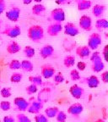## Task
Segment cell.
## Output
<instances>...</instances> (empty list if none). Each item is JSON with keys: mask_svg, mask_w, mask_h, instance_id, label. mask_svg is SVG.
Returning a JSON list of instances; mask_svg holds the SVG:
<instances>
[{"mask_svg": "<svg viewBox=\"0 0 108 122\" xmlns=\"http://www.w3.org/2000/svg\"><path fill=\"white\" fill-rule=\"evenodd\" d=\"M29 39L32 42H38L44 38V29L42 25H30L27 31Z\"/></svg>", "mask_w": 108, "mask_h": 122, "instance_id": "1", "label": "cell"}, {"mask_svg": "<svg viewBox=\"0 0 108 122\" xmlns=\"http://www.w3.org/2000/svg\"><path fill=\"white\" fill-rule=\"evenodd\" d=\"M101 43H102V38L99 33L95 32L89 35L87 41V46L90 50L95 51L99 48V46L101 45Z\"/></svg>", "mask_w": 108, "mask_h": 122, "instance_id": "2", "label": "cell"}, {"mask_svg": "<svg viewBox=\"0 0 108 122\" xmlns=\"http://www.w3.org/2000/svg\"><path fill=\"white\" fill-rule=\"evenodd\" d=\"M50 19L54 22L62 23L65 20V13L62 8H56L52 10L50 14Z\"/></svg>", "mask_w": 108, "mask_h": 122, "instance_id": "3", "label": "cell"}, {"mask_svg": "<svg viewBox=\"0 0 108 122\" xmlns=\"http://www.w3.org/2000/svg\"><path fill=\"white\" fill-rule=\"evenodd\" d=\"M21 10L19 7L17 6H14L10 10H9L5 14V17L7 18L9 20L13 21V22H16L19 20V15H20Z\"/></svg>", "mask_w": 108, "mask_h": 122, "instance_id": "4", "label": "cell"}, {"mask_svg": "<svg viewBox=\"0 0 108 122\" xmlns=\"http://www.w3.org/2000/svg\"><path fill=\"white\" fill-rule=\"evenodd\" d=\"M79 25L82 30L85 31H90L92 30V20L89 15H84L80 18Z\"/></svg>", "mask_w": 108, "mask_h": 122, "instance_id": "5", "label": "cell"}, {"mask_svg": "<svg viewBox=\"0 0 108 122\" xmlns=\"http://www.w3.org/2000/svg\"><path fill=\"white\" fill-rule=\"evenodd\" d=\"M63 26L62 25L61 23L57 22H53L50 24L47 28V35L50 36H57L59 33L63 30Z\"/></svg>", "mask_w": 108, "mask_h": 122, "instance_id": "6", "label": "cell"}, {"mask_svg": "<svg viewBox=\"0 0 108 122\" xmlns=\"http://www.w3.org/2000/svg\"><path fill=\"white\" fill-rule=\"evenodd\" d=\"M43 103L39 100H32V101L29 103V107L27 109V111L30 114H37L39 113H41V110L43 109Z\"/></svg>", "mask_w": 108, "mask_h": 122, "instance_id": "7", "label": "cell"}, {"mask_svg": "<svg viewBox=\"0 0 108 122\" xmlns=\"http://www.w3.org/2000/svg\"><path fill=\"white\" fill-rule=\"evenodd\" d=\"M63 29V30H64V34L67 35V36H76L77 35L80 34V30H79V28L72 22L66 23Z\"/></svg>", "mask_w": 108, "mask_h": 122, "instance_id": "8", "label": "cell"}, {"mask_svg": "<svg viewBox=\"0 0 108 122\" xmlns=\"http://www.w3.org/2000/svg\"><path fill=\"white\" fill-rule=\"evenodd\" d=\"M4 34L10 38H15L21 34V28L19 25H14V26H7L4 30Z\"/></svg>", "mask_w": 108, "mask_h": 122, "instance_id": "9", "label": "cell"}, {"mask_svg": "<svg viewBox=\"0 0 108 122\" xmlns=\"http://www.w3.org/2000/svg\"><path fill=\"white\" fill-rule=\"evenodd\" d=\"M56 73V69L50 65H43L41 68V74L42 77L45 79L52 78Z\"/></svg>", "mask_w": 108, "mask_h": 122, "instance_id": "10", "label": "cell"}, {"mask_svg": "<svg viewBox=\"0 0 108 122\" xmlns=\"http://www.w3.org/2000/svg\"><path fill=\"white\" fill-rule=\"evenodd\" d=\"M14 103L16 109L20 112H25L27 111V109L29 107V102L26 99L21 97H15L14 100Z\"/></svg>", "mask_w": 108, "mask_h": 122, "instance_id": "11", "label": "cell"}, {"mask_svg": "<svg viewBox=\"0 0 108 122\" xmlns=\"http://www.w3.org/2000/svg\"><path fill=\"white\" fill-rule=\"evenodd\" d=\"M84 89L80 86L78 84H74L70 86L69 88V93L71 94L73 97H74L75 99H80L84 95Z\"/></svg>", "mask_w": 108, "mask_h": 122, "instance_id": "12", "label": "cell"}, {"mask_svg": "<svg viewBox=\"0 0 108 122\" xmlns=\"http://www.w3.org/2000/svg\"><path fill=\"white\" fill-rule=\"evenodd\" d=\"M54 53V48L52 45H45L43 46L39 51V54L42 59H46L52 57Z\"/></svg>", "mask_w": 108, "mask_h": 122, "instance_id": "13", "label": "cell"}, {"mask_svg": "<svg viewBox=\"0 0 108 122\" xmlns=\"http://www.w3.org/2000/svg\"><path fill=\"white\" fill-rule=\"evenodd\" d=\"M84 111V106L80 103H75L71 104L68 107V113L69 114H72L74 116H78L80 114H82V112Z\"/></svg>", "mask_w": 108, "mask_h": 122, "instance_id": "14", "label": "cell"}, {"mask_svg": "<svg viewBox=\"0 0 108 122\" xmlns=\"http://www.w3.org/2000/svg\"><path fill=\"white\" fill-rule=\"evenodd\" d=\"M76 54L78 57H80V59H86L88 58L91 53V50L88 48L87 45H83L80 46L76 48Z\"/></svg>", "mask_w": 108, "mask_h": 122, "instance_id": "15", "label": "cell"}, {"mask_svg": "<svg viewBox=\"0 0 108 122\" xmlns=\"http://www.w3.org/2000/svg\"><path fill=\"white\" fill-rule=\"evenodd\" d=\"M6 51H7L8 53H9V54H14V53H17L20 51V46H19V44L18 42H15V41H11L7 45Z\"/></svg>", "mask_w": 108, "mask_h": 122, "instance_id": "16", "label": "cell"}, {"mask_svg": "<svg viewBox=\"0 0 108 122\" xmlns=\"http://www.w3.org/2000/svg\"><path fill=\"white\" fill-rule=\"evenodd\" d=\"M91 71L95 73H99L101 72L105 69V65L103 63L102 59H98V60H95L94 62H91Z\"/></svg>", "mask_w": 108, "mask_h": 122, "instance_id": "17", "label": "cell"}, {"mask_svg": "<svg viewBox=\"0 0 108 122\" xmlns=\"http://www.w3.org/2000/svg\"><path fill=\"white\" fill-rule=\"evenodd\" d=\"M77 7L80 11L87 10L92 7V3L89 0H77Z\"/></svg>", "mask_w": 108, "mask_h": 122, "instance_id": "18", "label": "cell"}, {"mask_svg": "<svg viewBox=\"0 0 108 122\" xmlns=\"http://www.w3.org/2000/svg\"><path fill=\"white\" fill-rule=\"evenodd\" d=\"M106 10V6L103 4H95L92 7V14L95 17H101Z\"/></svg>", "mask_w": 108, "mask_h": 122, "instance_id": "19", "label": "cell"}, {"mask_svg": "<svg viewBox=\"0 0 108 122\" xmlns=\"http://www.w3.org/2000/svg\"><path fill=\"white\" fill-rule=\"evenodd\" d=\"M20 69H22L25 72H31L34 70V65L31 61L24 59L20 62Z\"/></svg>", "mask_w": 108, "mask_h": 122, "instance_id": "20", "label": "cell"}, {"mask_svg": "<svg viewBox=\"0 0 108 122\" xmlns=\"http://www.w3.org/2000/svg\"><path fill=\"white\" fill-rule=\"evenodd\" d=\"M99 84H100V81H99L98 77L95 75H92L87 79V85L89 88L98 87Z\"/></svg>", "mask_w": 108, "mask_h": 122, "instance_id": "21", "label": "cell"}, {"mask_svg": "<svg viewBox=\"0 0 108 122\" xmlns=\"http://www.w3.org/2000/svg\"><path fill=\"white\" fill-rule=\"evenodd\" d=\"M31 11L34 15H42L46 11V7L42 4H36L32 7Z\"/></svg>", "mask_w": 108, "mask_h": 122, "instance_id": "22", "label": "cell"}, {"mask_svg": "<svg viewBox=\"0 0 108 122\" xmlns=\"http://www.w3.org/2000/svg\"><path fill=\"white\" fill-rule=\"evenodd\" d=\"M59 109L57 107H48L45 109V115L47 118H54L57 114Z\"/></svg>", "mask_w": 108, "mask_h": 122, "instance_id": "23", "label": "cell"}, {"mask_svg": "<svg viewBox=\"0 0 108 122\" xmlns=\"http://www.w3.org/2000/svg\"><path fill=\"white\" fill-rule=\"evenodd\" d=\"M95 26L98 30H105V29L108 28V22L106 19L101 18V19H98L95 21Z\"/></svg>", "mask_w": 108, "mask_h": 122, "instance_id": "24", "label": "cell"}, {"mask_svg": "<svg viewBox=\"0 0 108 122\" xmlns=\"http://www.w3.org/2000/svg\"><path fill=\"white\" fill-rule=\"evenodd\" d=\"M75 64V57L74 55H67L63 59V65L67 68H71Z\"/></svg>", "mask_w": 108, "mask_h": 122, "instance_id": "25", "label": "cell"}, {"mask_svg": "<svg viewBox=\"0 0 108 122\" xmlns=\"http://www.w3.org/2000/svg\"><path fill=\"white\" fill-rule=\"evenodd\" d=\"M23 53H24V55L28 59H31L36 54V51H35L34 48H32L31 46H25L24 48V50H23Z\"/></svg>", "mask_w": 108, "mask_h": 122, "instance_id": "26", "label": "cell"}, {"mask_svg": "<svg viewBox=\"0 0 108 122\" xmlns=\"http://www.w3.org/2000/svg\"><path fill=\"white\" fill-rule=\"evenodd\" d=\"M29 81L37 86H41L42 84V76H30L29 77Z\"/></svg>", "mask_w": 108, "mask_h": 122, "instance_id": "27", "label": "cell"}, {"mask_svg": "<svg viewBox=\"0 0 108 122\" xmlns=\"http://www.w3.org/2000/svg\"><path fill=\"white\" fill-rule=\"evenodd\" d=\"M23 79V75L18 72H14L10 76V81L12 83H19Z\"/></svg>", "mask_w": 108, "mask_h": 122, "instance_id": "28", "label": "cell"}, {"mask_svg": "<svg viewBox=\"0 0 108 122\" xmlns=\"http://www.w3.org/2000/svg\"><path fill=\"white\" fill-rule=\"evenodd\" d=\"M9 68L10 70H19L20 69V61L18 59H12L9 63Z\"/></svg>", "mask_w": 108, "mask_h": 122, "instance_id": "29", "label": "cell"}, {"mask_svg": "<svg viewBox=\"0 0 108 122\" xmlns=\"http://www.w3.org/2000/svg\"><path fill=\"white\" fill-rule=\"evenodd\" d=\"M52 77H53V81L56 82L57 84L63 83V82L64 81V80H65V78H64V76H63V73H61V72L55 73V75H54Z\"/></svg>", "mask_w": 108, "mask_h": 122, "instance_id": "30", "label": "cell"}, {"mask_svg": "<svg viewBox=\"0 0 108 122\" xmlns=\"http://www.w3.org/2000/svg\"><path fill=\"white\" fill-rule=\"evenodd\" d=\"M0 93L4 98H8V97H10L12 95L11 92V88L10 87H4L0 89Z\"/></svg>", "mask_w": 108, "mask_h": 122, "instance_id": "31", "label": "cell"}, {"mask_svg": "<svg viewBox=\"0 0 108 122\" xmlns=\"http://www.w3.org/2000/svg\"><path fill=\"white\" fill-rule=\"evenodd\" d=\"M15 121L16 122H31L30 119L29 118L27 115H25V114L20 113V114H18L16 119H15Z\"/></svg>", "mask_w": 108, "mask_h": 122, "instance_id": "32", "label": "cell"}, {"mask_svg": "<svg viewBox=\"0 0 108 122\" xmlns=\"http://www.w3.org/2000/svg\"><path fill=\"white\" fill-rule=\"evenodd\" d=\"M56 120L57 122H66L67 120V114L63 111H58L57 114L56 115Z\"/></svg>", "mask_w": 108, "mask_h": 122, "instance_id": "33", "label": "cell"}, {"mask_svg": "<svg viewBox=\"0 0 108 122\" xmlns=\"http://www.w3.org/2000/svg\"><path fill=\"white\" fill-rule=\"evenodd\" d=\"M11 108V103L10 102L7 101V100H4V101L0 102V109H2L3 111H9Z\"/></svg>", "mask_w": 108, "mask_h": 122, "instance_id": "34", "label": "cell"}, {"mask_svg": "<svg viewBox=\"0 0 108 122\" xmlns=\"http://www.w3.org/2000/svg\"><path fill=\"white\" fill-rule=\"evenodd\" d=\"M34 120L36 122H49L48 121L47 117L46 116L45 114H41V113H39V114H37L35 115Z\"/></svg>", "mask_w": 108, "mask_h": 122, "instance_id": "35", "label": "cell"}, {"mask_svg": "<svg viewBox=\"0 0 108 122\" xmlns=\"http://www.w3.org/2000/svg\"><path fill=\"white\" fill-rule=\"evenodd\" d=\"M37 90H38L37 86H36L34 84H30V85H29L25 88V92H26V93L29 94V95H32V94L36 93V92H37Z\"/></svg>", "mask_w": 108, "mask_h": 122, "instance_id": "36", "label": "cell"}, {"mask_svg": "<svg viewBox=\"0 0 108 122\" xmlns=\"http://www.w3.org/2000/svg\"><path fill=\"white\" fill-rule=\"evenodd\" d=\"M70 78L72 81H79L80 80V71L76 69H74L70 71Z\"/></svg>", "mask_w": 108, "mask_h": 122, "instance_id": "37", "label": "cell"}, {"mask_svg": "<svg viewBox=\"0 0 108 122\" xmlns=\"http://www.w3.org/2000/svg\"><path fill=\"white\" fill-rule=\"evenodd\" d=\"M90 57H89V59H90L91 62H94L95 60H98V59H101V56L100 54V53L97 51L94 52L93 53H90Z\"/></svg>", "mask_w": 108, "mask_h": 122, "instance_id": "38", "label": "cell"}, {"mask_svg": "<svg viewBox=\"0 0 108 122\" xmlns=\"http://www.w3.org/2000/svg\"><path fill=\"white\" fill-rule=\"evenodd\" d=\"M77 68H78V71H84L86 68V64L84 62V61H80L78 64H77Z\"/></svg>", "mask_w": 108, "mask_h": 122, "instance_id": "39", "label": "cell"}, {"mask_svg": "<svg viewBox=\"0 0 108 122\" xmlns=\"http://www.w3.org/2000/svg\"><path fill=\"white\" fill-rule=\"evenodd\" d=\"M5 9H6L5 0H0V15L5 11Z\"/></svg>", "mask_w": 108, "mask_h": 122, "instance_id": "40", "label": "cell"}, {"mask_svg": "<svg viewBox=\"0 0 108 122\" xmlns=\"http://www.w3.org/2000/svg\"><path fill=\"white\" fill-rule=\"evenodd\" d=\"M3 122H15V119L12 115H6L3 119Z\"/></svg>", "mask_w": 108, "mask_h": 122, "instance_id": "41", "label": "cell"}, {"mask_svg": "<svg viewBox=\"0 0 108 122\" xmlns=\"http://www.w3.org/2000/svg\"><path fill=\"white\" fill-rule=\"evenodd\" d=\"M101 81H103V83H107L108 82V71H104L101 74Z\"/></svg>", "mask_w": 108, "mask_h": 122, "instance_id": "42", "label": "cell"}, {"mask_svg": "<svg viewBox=\"0 0 108 122\" xmlns=\"http://www.w3.org/2000/svg\"><path fill=\"white\" fill-rule=\"evenodd\" d=\"M107 49H108V45H106L104 47L102 50V54H103V57H104L105 60H107V58H106V55H107Z\"/></svg>", "mask_w": 108, "mask_h": 122, "instance_id": "43", "label": "cell"}, {"mask_svg": "<svg viewBox=\"0 0 108 122\" xmlns=\"http://www.w3.org/2000/svg\"><path fill=\"white\" fill-rule=\"evenodd\" d=\"M73 0H57V3L61 4H69Z\"/></svg>", "mask_w": 108, "mask_h": 122, "instance_id": "44", "label": "cell"}, {"mask_svg": "<svg viewBox=\"0 0 108 122\" xmlns=\"http://www.w3.org/2000/svg\"><path fill=\"white\" fill-rule=\"evenodd\" d=\"M33 0H22L23 4H25V5H28V4H30L32 3Z\"/></svg>", "mask_w": 108, "mask_h": 122, "instance_id": "45", "label": "cell"}, {"mask_svg": "<svg viewBox=\"0 0 108 122\" xmlns=\"http://www.w3.org/2000/svg\"><path fill=\"white\" fill-rule=\"evenodd\" d=\"M94 122H105V120L103 119H98V120H95Z\"/></svg>", "mask_w": 108, "mask_h": 122, "instance_id": "46", "label": "cell"}, {"mask_svg": "<svg viewBox=\"0 0 108 122\" xmlns=\"http://www.w3.org/2000/svg\"><path fill=\"white\" fill-rule=\"evenodd\" d=\"M35 2H37V3H39V4H41V2H42V0H34Z\"/></svg>", "mask_w": 108, "mask_h": 122, "instance_id": "47", "label": "cell"}, {"mask_svg": "<svg viewBox=\"0 0 108 122\" xmlns=\"http://www.w3.org/2000/svg\"><path fill=\"white\" fill-rule=\"evenodd\" d=\"M1 26H2V21L0 20V28H1Z\"/></svg>", "mask_w": 108, "mask_h": 122, "instance_id": "48", "label": "cell"}, {"mask_svg": "<svg viewBox=\"0 0 108 122\" xmlns=\"http://www.w3.org/2000/svg\"><path fill=\"white\" fill-rule=\"evenodd\" d=\"M0 89H1V85H0Z\"/></svg>", "mask_w": 108, "mask_h": 122, "instance_id": "49", "label": "cell"}]
</instances>
